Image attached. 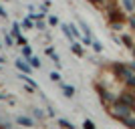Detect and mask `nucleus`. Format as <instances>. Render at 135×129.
I'll list each match as a JSON object with an SVG mask.
<instances>
[{
    "label": "nucleus",
    "mask_w": 135,
    "mask_h": 129,
    "mask_svg": "<svg viewBox=\"0 0 135 129\" xmlns=\"http://www.w3.org/2000/svg\"><path fill=\"white\" fill-rule=\"evenodd\" d=\"M0 127H2V129H12V125H10V123H2Z\"/></svg>",
    "instance_id": "nucleus-28"
},
{
    "label": "nucleus",
    "mask_w": 135,
    "mask_h": 129,
    "mask_svg": "<svg viewBox=\"0 0 135 129\" xmlns=\"http://www.w3.org/2000/svg\"><path fill=\"white\" fill-rule=\"evenodd\" d=\"M22 55H24V59H30L32 56V49L28 45H22Z\"/></svg>",
    "instance_id": "nucleus-15"
},
{
    "label": "nucleus",
    "mask_w": 135,
    "mask_h": 129,
    "mask_svg": "<svg viewBox=\"0 0 135 129\" xmlns=\"http://www.w3.org/2000/svg\"><path fill=\"white\" fill-rule=\"evenodd\" d=\"M28 63H30L34 69H40V61L36 59V56H30V59H28Z\"/></svg>",
    "instance_id": "nucleus-19"
},
{
    "label": "nucleus",
    "mask_w": 135,
    "mask_h": 129,
    "mask_svg": "<svg viewBox=\"0 0 135 129\" xmlns=\"http://www.w3.org/2000/svg\"><path fill=\"white\" fill-rule=\"evenodd\" d=\"M12 36H14L20 45H26V40L22 39V32H20V26H18V24H12Z\"/></svg>",
    "instance_id": "nucleus-6"
},
{
    "label": "nucleus",
    "mask_w": 135,
    "mask_h": 129,
    "mask_svg": "<svg viewBox=\"0 0 135 129\" xmlns=\"http://www.w3.org/2000/svg\"><path fill=\"white\" fill-rule=\"evenodd\" d=\"M123 125H127L129 129H135V113H131V115H125V117L119 119Z\"/></svg>",
    "instance_id": "nucleus-5"
},
{
    "label": "nucleus",
    "mask_w": 135,
    "mask_h": 129,
    "mask_svg": "<svg viewBox=\"0 0 135 129\" xmlns=\"http://www.w3.org/2000/svg\"><path fill=\"white\" fill-rule=\"evenodd\" d=\"M93 49H95L97 52H101V51H103V46H101V42H97V40H93Z\"/></svg>",
    "instance_id": "nucleus-23"
},
{
    "label": "nucleus",
    "mask_w": 135,
    "mask_h": 129,
    "mask_svg": "<svg viewBox=\"0 0 135 129\" xmlns=\"http://www.w3.org/2000/svg\"><path fill=\"white\" fill-rule=\"evenodd\" d=\"M51 79L55 81V83H61V75L56 73V71H52V73H51Z\"/></svg>",
    "instance_id": "nucleus-21"
},
{
    "label": "nucleus",
    "mask_w": 135,
    "mask_h": 129,
    "mask_svg": "<svg viewBox=\"0 0 135 129\" xmlns=\"http://www.w3.org/2000/svg\"><path fill=\"white\" fill-rule=\"evenodd\" d=\"M107 111H109V113L113 115V117H115V119L119 121V119H121V117H125V115H131V113H133V107L125 105V103H121V101L117 99L115 103H111V105L107 107Z\"/></svg>",
    "instance_id": "nucleus-1"
},
{
    "label": "nucleus",
    "mask_w": 135,
    "mask_h": 129,
    "mask_svg": "<svg viewBox=\"0 0 135 129\" xmlns=\"http://www.w3.org/2000/svg\"><path fill=\"white\" fill-rule=\"evenodd\" d=\"M62 32H65V36H67L71 42L75 40V36H73V32H71V26H69V24H62Z\"/></svg>",
    "instance_id": "nucleus-12"
},
{
    "label": "nucleus",
    "mask_w": 135,
    "mask_h": 129,
    "mask_svg": "<svg viewBox=\"0 0 135 129\" xmlns=\"http://www.w3.org/2000/svg\"><path fill=\"white\" fill-rule=\"evenodd\" d=\"M32 20H34L32 16L24 18V20H22V28H32V26H34V22H32Z\"/></svg>",
    "instance_id": "nucleus-16"
},
{
    "label": "nucleus",
    "mask_w": 135,
    "mask_h": 129,
    "mask_svg": "<svg viewBox=\"0 0 135 129\" xmlns=\"http://www.w3.org/2000/svg\"><path fill=\"white\" fill-rule=\"evenodd\" d=\"M34 117H38V119H42V117H45V113H42V111H40V109H34Z\"/></svg>",
    "instance_id": "nucleus-24"
},
{
    "label": "nucleus",
    "mask_w": 135,
    "mask_h": 129,
    "mask_svg": "<svg viewBox=\"0 0 135 129\" xmlns=\"http://www.w3.org/2000/svg\"><path fill=\"white\" fill-rule=\"evenodd\" d=\"M133 113H135V107H133Z\"/></svg>",
    "instance_id": "nucleus-33"
},
{
    "label": "nucleus",
    "mask_w": 135,
    "mask_h": 129,
    "mask_svg": "<svg viewBox=\"0 0 135 129\" xmlns=\"http://www.w3.org/2000/svg\"><path fill=\"white\" fill-rule=\"evenodd\" d=\"M123 8L127 12H133L135 10V0H123Z\"/></svg>",
    "instance_id": "nucleus-11"
},
{
    "label": "nucleus",
    "mask_w": 135,
    "mask_h": 129,
    "mask_svg": "<svg viewBox=\"0 0 135 129\" xmlns=\"http://www.w3.org/2000/svg\"><path fill=\"white\" fill-rule=\"evenodd\" d=\"M121 103H125V105H129V107H135V95L133 93H129V91H125V93H121V95L117 97Z\"/></svg>",
    "instance_id": "nucleus-4"
},
{
    "label": "nucleus",
    "mask_w": 135,
    "mask_h": 129,
    "mask_svg": "<svg viewBox=\"0 0 135 129\" xmlns=\"http://www.w3.org/2000/svg\"><path fill=\"white\" fill-rule=\"evenodd\" d=\"M91 2H93V4H95V0H91Z\"/></svg>",
    "instance_id": "nucleus-32"
},
{
    "label": "nucleus",
    "mask_w": 135,
    "mask_h": 129,
    "mask_svg": "<svg viewBox=\"0 0 135 129\" xmlns=\"http://www.w3.org/2000/svg\"><path fill=\"white\" fill-rule=\"evenodd\" d=\"M59 125H61L62 129H75V125L69 123V121H65V119H59Z\"/></svg>",
    "instance_id": "nucleus-17"
},
{
    "label": "nucleus",
    "mask_w": 135,
    "mask_h": 129,
    "mask_svg": "<svg viewBox=\"0 0 135 129\" xmlns=\"http://www.w3.org/2000/svg\"><path fill=\"white\" fill-rule=\"evenodd\" d=\"M61 85L62 93H65V97H73L75 95V87H71V85H65V83H59Z\"/></svg>",
    "instance_id": "nucleus-8"
},
{
    "label": "nucleus",
    "mask_w": 135,
    "mask_h": 129,
    "mask_svg": "<svg viewBox=\"0 0 135 129\" xmlns=\"http://www.w3.org/2000/svg\"><path fill=\"white\" fill-rule=\"evenodd\" d=\"M121 40H123V45H125V46H129V49H133V46H135L129 34H123V39H121Z\"/></svg>",
    "instance_id": "nucleus-14"
},
{
    "label": "nucleus",
    "mask_w": 135,
    "mask_h": 129,
    "mask_svg": "<svg viewBox=\"0 0 135 129\" xmlns=\"http://www.w3.org/2000/svg\"><path fill=\"white\" fill-rule=\"evenodd\" d=\"M46 55L51 56L52 61H55V63H56V67L61 69V61H59V56H56V52H55V49H46Z\"/></svg>",
    "instance_id": "nucleus-10"
},
{
    "label": "nucleus",
    "mask_w": 135,
    "mask_h": 129,
    "mask_svg": "<svg viewBox=\"0 0 135 129\" xmlns=\"http://www.w3.org/2000/svg\"><path fill=\"white\" fill-rule=\"evenodd\" d=\"M49 24H51V26H56V24H59V18H56L55 14H52V16H49Z\"/></svg>",
    "instance_id": "nucleus-22"
},
{
    "label": "nucleus",
    "mask_w": 135,
    "mask_h": 129,
    "mask_svg": "<svg viewBox=\"0 0 135 129\" xmlns=\"http://www.w3.org/2000/svg\"><path fill=\"white\" fill-rule=\"evenodd\" d=\"M83 129H97L95 123L91 121V119H85V123H83Z\"/></svg>",
    "instance_id": "nucleus-20"
},
{
    "label": "nucleus",
    "mask_w": 135,
    "mask_h": 129,
    "mask_svg": "<svg viewBox=\"0 0 135 129\" xmlns=\"http://www.w3.org/2000/svg\"><path fill=\"white\" fill-rule=\"evenodd\" d=\"M71 51H73V52H75L77 56H83V55H85V52H83V45H79V42H75V40L71 42Z\"/></svg>",
    "instance_id": "nucleus-9"
},
{
    "label": "nucleus",
    "mask_w": 135,
    "mask_h": 129,
    "mask_svg": "<svg viewBox=\"0 0 135 129\" xmlns=\"http://www.w3.org/2000/svg\"><path fill=\"white\" fill-rule=\"evenodd\" d=\"M113 73H115V77L121 79V81H127V79L133 75V69H131V65H123V63H113Z\"/></svg>",
    "instance_id": "nucleus-2"
},
{
    "label": "nucleus",
    "mask_w": 135,
    "mask_h": 129,
    "mask_svg": "<svg viewBox=\"0 0 135 129\" xmlns=\"http://www.w3.org/2000/svg\"><path fill=\"white\" fill-rule=\"evenodd\" d=\"M131 51H133V56H135V46H133V49H131Z\"/></svg>",
    "instance_id": "nucleus-31"
},
{
    "label": "nucleus",
    "mask_w": 135,
    "mask_h": 129,
    "mask_svg": "<svg viewBox=\"0 0 135 129\" xmlns=\"http://www.w3.org/2000/svg\"><path fill=\"white\" fill-rule=\"evenodd\" d=\"M4 42H6V46H10L12 42H14V40H12V36H10V34H6V39H4Z\"/></svg>",
    "instance_id": "nucleus-25"
},
{
    "label": "nucleus",
    "mask_w": 135,
    "mask_h": 129,
    "mask_svg": "<svg viewBox=\"0 0 135 129\" xmlns=\"http://www.w3.org/2000/svg\"><path fill=\"white\" fill-rule=\"evenodd\" d=\"M16 123H18V125H22V127H32L34 121H32L30 117H22V115H20V117H16Z\"/></svg>",
    "instance_id": "nucleus-7"
},
{
    "label": "nucleus",
    "mask_w": 135,
    "mask_h": 129,
    "mask_svg": "<svg viewBox=\"0 0 135 129\" xmlns=\"http://www.w3.org/2000/svg\"><path fill=\"white\" fill-rule=\"evenodd\" d=\"M16 69L20 71V73H26V75H30L34 71L32 65H30L28 61H22V59H16Z\"/></svg>",
    "instance_id": "nucleus-3"
},
{
    "label": "nucleus",
    "mask_w": 135,
    "mask_h": 129,
    "mask_svg": "<svg viewBox=\"0 0 135 129\" xmlns=\"http://www.w3.org/2000/svg\"><path fill=\"white\" fill-rule=\"evenodd\" d=\"M105 2H107V0H95V6H97V8H103Z\"/></svg>",
    "instance_id": "nucleus-26"
},
{
    "label": "nucleus",
    "mask_w": 135,
    "mask_h": 129,
    "mask_svg": "<svg viewBox=\"0 0 135 129\" xmlns=\"http://www.w3.org/2000/svg\"><path fill=\"white\" fill-rule=\"evenodd\" d=\"M69 26H71V32H73L75 39H77V36H81V39H83V34H81V30L77 28V24H69Z\"/></svg>",
    "instance_id": "nucleus-18"
},
{
    "label": "nucleus",
    "mask_w": 135,
    "mask_h": 129,
    "mask_svg": "<svg viewBox=\"0 0 135 129\" xmlns=\"http://www.w3.org/2000/svg\"><path fill=\"white\" fill-rule=\"evenodd\" d=\"M0 16H4V18H6V10H4V8H0Z\"/></svg>",
    "instance_id": "nucleus-29"
},
{
    "label": "nucleus",
    "mask_w": 135,
    "mask_h": 129,
    "mask_svg": "<svg viewBox=\"0 0 135 129\" xmlns=\"http://www.w3.org/2000/svg\"><path fill=\"white\" fill-rule=\"evenodd\" d=\"M79 26H81V30H83V36H91V28L87 26L83 20H79Z\"/></svg>",
    "instance_id": "nucleus-13"
},
{
    "label": "nucleus",
    "mask_w": 135,
    "mask_h": 129,
    "mask_svg": "<svg viewBox=\"0 0 135 129\" xmlns=\"http://www.w3.org/2000/svg\"><path fill=\"white\" fill-rule=\"evenodd\" d=\"M129 26H131V28H133V30H135V14H133V16L129 18Z\"/></svg>",
    "instance_id": "nucleus-27"
},
{
    "label": "nucleus",
    "mask_w": 135,
    "mask_h": 129,
    "mask_svg": "<svg viewBox=\"0 0 135 129\" xmlns=\"http://www.w3.org/2000/svg\"><path fill=\"white\" fill-rule=\"evenodd\" d=\"M131 69H133V73H135V61H133V65H131Z\"/></svg>",
    "instance_id": "nucleus-30"
}]
</instances>
